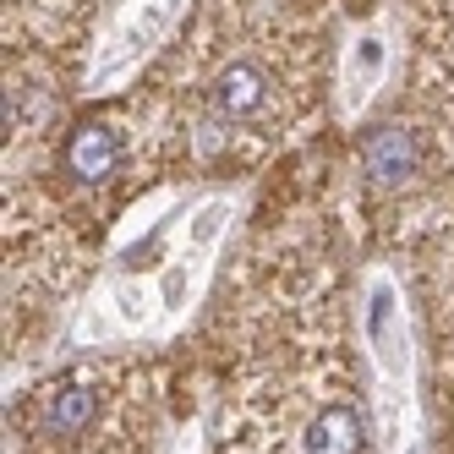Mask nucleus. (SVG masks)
<instances>
[{"label": "nucleus", "instance_id": "f257e3e1", "mask_svg": "<svg viewBox=\"0 0 454 454\" xmlns=\"http://www.w3.org/2000/svg\"><path fill=\"white\" fill-rule=\"evenodd\" d=\"M115 165H121V137L110 132V126H93V121L77 126L72 143H67V170L77 181H88V186H99V181L115 176Z\"/></svg>", "mask_w": 454, "mask_h": 454}, {"label": "nucleus", "instance_id": "f03ea898", "mask_svg": "<svg viewBox=\"0 0 454 454\" xmlns=\"http://www.w3.org/2000/svg\"><path fill=\"white\" fill-rule=\"evenodd\" d=\"M263 99H269V77H263V67H252V60H231V67L214 77V110L224 121L257 115Z\"/></svg>", "mask_w": 454, "mask_h": 454}, {"label": "nucleus", "instance_id": "7ed1b4c3", "mask_svg": "<svg viewBox=\"0 0 454 454\" xmlns=\"http://www.w3.org/2000/svg\"><path fill=\"white\" fill-rule=\"evenodd\" d=\"M362 165H367V176L378 186L405 181L411 165H416V137L405 132V126H378V132L367 137V148H362Z\"/></svg>", "mask_w": 454, "mask_h": 454}, {"label": "nucleus", "instance_id": "20e7f679", "mask_svg": "<svg viewBox=\"0 0 454 454\" xmlns=\"http://www.w3.org/2000/svg\"><path fill=\"white\" fill-rule=\"evenodd\" d=\"M301 449H307V454H362V416H356L350 405L317 411V421L307 427Z\"/></svg>", "mask_w": 454, "mask_h": 454}, {"label": "nucleus", "instance_id": "39448f33", "mask_svg": "<svg viewBox=\"0 0 454 454\" xmlns=\"http://www.w3.org/2000/svg\"><path fill=\"white\" fill-rule=\"evenodd\" d=\"M93 411H99V395H93V388H82V383L55 388L50 405H44V433H55V438H77L88 421H93Z\"/></svg>", "mask_w": 454, "mask_h": 454}]
</instances>
